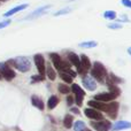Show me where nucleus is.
<instances>
[{
	"instance_id": "obj_1",
	"label": "nucleus",
	"mask_w": 131,
	"mask_h": 131,
	"mask_svg": "<svg viewBox=\"0 0 131 131\" xmlns=\"http://www.w3.org/2000/svg\"><path fill=\"white\" fill-rule=\"evenodd\" d=\"M50 58H51V60H52V62H53V66H54V68L57 70L70 75L72 78L77 76V72L76 71H72V70L70 69L69 60L62 59V58L60 57L59 54H57V53H52V54H50Z\"/></svg>"
},
{
	"instance_id": "obj_2",
	"label": "nucleus",
	"mask_w": 131,
	"mask_h": 131,
	"mask_svg": "<svg viewBox=\"0 0 131 131\" xmlns=\"http://www.w3.org/2000/svg\"><path fill=\"white\" fill-rule=\"evenodd\" d=\"M7 64L16 68L21 72H27L31 68V62L27 57H17L15 59H12L7 62Z\"/></svg>"
},
{
	"instance_id": "obj_3",
	"label": "nucleus",
	"mask_w": 131,
	"mask_h": 131,
	"mask_svg": "<svg viewBox=\"0 0 131 131\" xmlns=\"http://www.w3.org/2000/svg\"><path fill=\"white\" fill-rule=\"evenodd\" d=\"M91 75L94 79H97L100 83H104L105 78L107 77V70L101 62H94L93 67L91 68Z\"/></svg>"
},
{
	"instance_id": "obj_4",
	"label": "nucleus",
	"mask_w": 131,
	"mask_h": 131,
	"mask_svg": "<svg viewBox=\"0 0 131 131\" xmlns=\"http://www.w3.org/2000/svg\"><path fill=\"white\" fill-rule=\"evenodd\" d=\"M118 108H120V104L117 101L113 100V101H109V102H105V107L102 112H105L111 118H116L117 117Z\"/></svg>"
},
{
	"instance_id": "obj_5",
	"label": "nucleus",
	"mask_w": 131,
	"mask_h": 131,
	"mask_svg": "<svg viewBox=\"0 0 131 131\" xmlns=\"http://www.w3.org/2000/svg\"><path fill=\"white\" fill-rule=\"evenodd\" d=\"M0 76L4 77L6 81H12L15 78V71L7 63H0Z\"/></svg>"
},
{
	"instance_id": "obj_6",
	"label": "nucleus",
	"mask_w": 131,
	"mask_h": 131,
	"mask_svg": "<svg viewBox=\"0 0 131 131\" xmlns=\"http://www.w3.org/2000/svg\"><path fill=\"white\" fill-rule=\"evenodd\" d=\"M71 91L75 93V102L78 107H81L83 105V99L85 97V92L83 91V89L78 85V84H72L71 85Z\"/></svg>"
},
{
	"instance_id": "obj_7",
	"label": "nucleus",
	"mask_w": 131,
	"mask_h": 131,
	"mask_svg": "<svg viewBox=\"0 0 131 131\" xmlns=\"http://www.w3.org/2000/svg\"><path fill=\"white\" fill-rule=\"evenodd\" d=\"M68 60H69V62L71 64H74L75 67H76V69L78 70V72L81 75H85V71L83 70V68H82V64H81V59H79V57L76 54V53L74 52H69L68 53Z\"/></svg>"
},
{
	"instance_id": "obj_8",
	"label": "nucleus",
	"mask_w": 131,
	"mask_h": 131,
	"mask_svg": "<svg viewBox=\"0 0 131 131\" xmlns=\"http://www.w3.org/2000/svg\"><path fill=\"white\" fill-rule=\"evenodd\" d=\"M35 60V64L37 67V70H38L39 75H45V70H46V63H45V59L41 54H36L34 57Z\"/></svg>"
},
{
	"instance_id": "obj_9",
	"label": "nucleus",
	"mask_w": 131,
	"mask_h": 131,
	"mask_svg": "<svg viewBox=\"0 0 131 131\" xmlns=\"http://www.w3.org/2000/svg\"><path fill=\"white\" fill-rule=\"evenodd\" d=\"M116 97H118V95L113 92H102V93H99V94H95L94 100L100 101V102H109V101L115 100Z\"/></svg>"
},
{
	"instance_id": "obj_10",
	"label": "nucleus",
	"mask_w": 131,
	"mask_h": 131,
	"mask_svg": "<svg viewBox=\"0 0 131 131\" xmlns=\"http://www.w3.org/2000/svg\"><path fill=\"white\" fill-rule=\"evenodd\" d=\"M91 125L97 131H108L112 128V123L106 120H100V121H97V122L93 121V122H91Z\"/></svg>"
},
{
	"instance_id": "obj_11",
	"label": "nucleus",
	"mask_w": 131,
	"mask_h": 131,
	"mask_svg": "<svg viewBox=\"0 0 131 131\" xmlns=\"http://www.w3.org/2000/svg\"><path fill=\"white\" fill-rule=\"evenodd\" d=\"M50 8H51V5H45V6H43V7H39V8H37L36 10L32 12L31 14H29L24 20H34V18L39 17V16H41V15H45Z\"/></svg>"
},
{
	"instance_id": "obj_12",
	"label": "nucleus",
	"mask_w": 131,
	"mask_h": 131,
	"mask_svg": "<svg viewBox=\"0 0 131 131\" xmlns=\"http://www.w3.org/2000/svg\"><path fill=\"white\" fill-rule=\"evenodd\" d=\"M84 114H85L86 117L91 118V120H94V121H100V120H104V115H102L101 112L97 111V109H93V108H85L84 111Z\"/></svg>"
},
{
	"instance_id": "obj_13",
	"label": "nucleus",
	"mask_w": 131,
	"mask_h": 131,
	"mask_svg": "<svg viewBox=\"0 0 131 131\" xmlns=\"http://www.w3.org/2000/svg\"><path fill=\"white\" fill-rule=\"evenodd\" d=\"M82 82H83L84 86L88 89V91H94L95 89H97V86H98L95 79L93 78L92 76H89V75H85V76H83V78H82Z\"/></svg>"
},
{
	"instance_id": "obj_14",
	"label": "nucleus",
	"mask_w": 131,
	"mask_h": 131,
	"mask_svg": "<svg viewBox=\"0 0 131 131\" xmlns=\"http://www.w3.org/2000/svg\"><path fill=\"white\" fill-rule=\"evenodd\" d=\"M112 129H113V131H122L131 129V122H129V121H117L114 125H112Z\"/></svg>"
},
{
	"instance_id": "obj_15",
	"label": "nucleus",
	"mask_w": 131,
	"mask_h": 131,
	"mask_svg": "<svg viewBox=\"0 0 131 131\" xmlns=\"http://www.w3.org/2000/svg\"><path fill=\"white\" fill-rule=\"evenodd\" d=\"M79 59H81V64H82V68H83L84 71H88V70H90L91 68H92V63H91L90 59H89L86 55L82 54L81 57H79Z\"/></svg>"
},
{
	"instance_id": "obj_16",
	"label": "nucleus",
	"mask_w": 131,
	"mask_h": 131,
	"mask_svg": "<svg viewBox=\"0 0 131 131\" xmlns=\"http://www.w3.org/2000/svg\"><path fill=\"white\" fill-rule=\"evenodd\" d=\"M28 6H29L28 4H23V5H20V6H16V7H14V8H12L10 10L6 12V13L4 14V16H5V17H8V16H12V15H14V14L18 13V12L23 10V9L28 8Z\"/></svg>"
},
{
	"instance_id": "obj_17",
	"label": "nucleus",
	"mask_w": 131,
	"mask_h": 131,
	"mask_svg": "<svg viewBox=\"0 0 131 131\" xmlns=\"http://www.w3.org/2000/svg\"><path fill=\"white\" fill-rule=\"evenodd\" d=\"M88 104H89V106L93 109H97V111H99V112L104 111L105 102H100V101H97V100H90Z\"/></svg>"
},
{
	"instance_id": "obj_18",
	"label": "nucleus",
	"mask_w": 131,
	"mask_h": 131,
	"mask_svg": "<svg viewBox=\"0 0 131 131\" xmlns=\"http://www.w3.org/2000/svg\"><path fill=\"white\" fill-rule=\"evenodd\" d=\"M31 104H32V106L37 107V108L40 109V111H43V109H44L43 100H41L39 97H37V95H32V97H31Z\"/></svg>"
},
{
	"instance_id": "obj_19",
	"label": "nucleus",
	"mask_w": 131,
	"mask_h": 131,
	"mask_svg": "<svg viewBox=\"0 0 131 131\" xmlns=\"http://www.w3.org/2000/svg\"><path fill=\"white\" fill-rule=\"evenodd\" d=\"M58 104H59V98H58L57 95H51V97L48 98V100H47V107L50 109L55 108V107L58 106Z\"/></svg>"
},
{
	"instance_id": "obj_20",
	"label": "nucleus",
	"mask_w": 131,
	"mask_h": 131,
	"mask_svg": "<svg viewBox=\"0 0 131 131\" xmlns=\"http://www.w3.org/2000/svg\"><path fill=\"white\" fill-rule=\"evenodd\" d=\"M72 124H74V117H72L71 115H66L64 118H63V125L66 129H70V128L72 127Z\"/></svg>"
},
{
	"instance_id": "obj_21",
	"label": "nucleus",
	"mask_w": 131,
	"mask_h": 131,
	"mask_svg": "<svg viewBox=\"0 0 131 131\" xmlns=\"http://www.w3.org/2000/svg\"><path fill=\"white\" fill-rule=\"evenodd\" d=\"M98 43L94 40H89V41H83V43L79 44V47H83V48H93V47H97Z\"/></svg>"
},
{
	"instance_id": "obj_22",
	"label": "nucleus",
	"mask_w": 131,
	"mask_h": 131,
	"mask_svg": "<svg viewBox=\"0 0 131 131\" xmlns=\"http://www.w3.org/2000/svg\"><path fill=\"white\" fill-rule=\"evenodd\" d=\"M45 74L47 75L48 79H51V81H54V79L57 78V74H55L54 69H53V68L51 67V66H48V67L46 68V70H45Z\"/></svg>"
},
{
	"instance_id": "obj_23",
	"label": "nucleus",
	"mask_w": 131,
	"mask_h": 131,
	"mask_svg": "<svg viewBox=\"0 0 131 131\" xmlns=\"http://www.w3.org/2000/svg\"><path fill=\"white\" fill-rule=\"evenodd\" d=\"M86 125L83 121H76L74 124V130L75 131H85Z\"/></svg>"
},
{
	"instance_id": "obj_24",
	"label": "nucleus",
	"mask_w": 131,
	"mask_h": 131,
	"mask_svg": "<svg viewBox=\"0 0 131 131\" xmlns=\"http://www.w3.org/2000/svg\"><path fill=\"white\" fill-rule=\"evenodd\" d=\"M104 17L106 20H115L116 18V13L114 10H106L104 13Z\"/></svg>"
},
{
	"instance_id": "obj_25",
	"label": "nucleus",
	"mask_w": 131,
	"mask_h": 131,
	"mask_svg": "<svg viewBox=\"0 0 131 131\" xmlns=\"http://www.w3.org/2000/svg\"><path fill=\"white\" fill-rule=\"evenodd\" d=\"M58 89H59L60 93H62V94H69V92H70L69 86L66 85V84H59Z\"/></svg>"
},
{
	"instance_id": "obj_26",
	"label": "nucleus",
	"mask_w": 131,
	"mask_h": 131,
	"mask_svg": "<svg viewBox=\"0 0 131 131\" xmlns=\"http://www.w3.org/2000/svg\"><path fill=\"white\" fill-rule=\"evenodd\" d=\"M60 76H61V78L63 79L67 84H72V79H74V78H72L71 76H69L68 74H66V72H61V74H60Z\"/></svg>"
},
{
	"instance_id": "obj_27",
	"label": "nucleus",
	"mask_w": 131,
	"mask_h": 131,
	"mask_svg": "<svg viewBox=\"0 0 131 131\" xmlns=\"http://www.w3.org/2000/svg\"><path fill=\"white\" fill-rule=\"evenodd\" d=\"M71 12V9L70 8H64V9H61V10H58L57 13L54 14L55 16H60V15H64V14H68Z\"/></svg>"
},
{
	"instance_id": "obj_28",
	"label": "nucleus",
	"mask_w": 131,
	"mask_h": 131,
	"mask_svg": "<svg viewBox=\"0 0 131 131\" xmlns=\"http://www.w3.org/2000/svg\"><path fill=\"white\" fill-rule=\"evenodd\" d=\"M108 28L109 29H113V30H117V29H121L122 28V24H120V23H111V24H108Z\"/></svg>"
},
{
	"instance_id": "obj_29",
	"label": "nucleus",
	"mask_w": 131,
	"mask_h": 131,
	"mask_svg": "<svg viewBox=\"0 0 131 131\" xmlns=\"http://www.w3.org/2000/svg\"><path fill=\"white\" fill-rule=\"evenodd\" d=\"M12 23L10 20H6V21H2V22H0V29H4V28H6L7 25H9Z\"/></svg>"
},
{
	"instance_id": "obj_30",
	"label": "nucleus",
	"mask_w": 131,
	"mask_h": 131,
	"mask_svg": "<svg viewBox=\"0 0 131 131\" xmlns=\"http://www.w3.org/2000/svg\"><path fill=\"white\" fill-rule=\"evenodd\" d=\"M43 79H44V76H43V75L31 77V82H32V83H35V82H38V81H43Z\"/></svg>"
},
{
	"instance_id": "obj_31",
	"label": "nucleus",
	"mask_w": 131,
	"mask_h": 131,
	"mask_svg": "<svg viewBox=\"0 0 131 131\" xmlns=\"http://www.w3.org/2000/svg\"><path fill=\"white\" fill-rule=\"evenodd\" d=\"M121 4H122L124 7L131 8V0H121Z\"/></svg>"
},
{
	"instance_id": "obj_32",
	"label": "nucleus",
	"mask_w": 131,
	"mask_h": 131,
	"mask_svg": "<svg viewBox=\"0 0 131 131\" xmlns=\"http://www.w3.org/2000/svg\"><path fill=\"white\" fill-rule=\"evenodd\" d=\"M67 104H68V106H71V105L74 104V98H72L71 95H68L67 97Z\"/></svg>"
},
{
	"instance_id": "obj_33",
	"label": "nucleus",
	"mask_w": 131,
	"mask_h": 131,
	"mask_svg": "<svg viewBox=\"0 0 131 131\" xmlns=\"http://www.w3.org/2000/svg\"><path fill=\"white\" fill-rule=\"evenodd\" d=\"M118 21H125V22H130V20H128V17H127V16H124V15H122L121 20H118Z\"/></svg>"
},
{
	"instance_id": "obj_34",
	"label": "nucleus",
	"mask_w": 131,
	"mask_h": 131,
	"mask_svg": "<svg viewBox=\"0 0 131 131\" xmlns=\"http://www.w3.org/2000/svg\"><path fill=\"white\" fill-rule=\"evenodd\" d=\"M71 112H72V113H74V114H78V113H79L78 108H74V107H72V108H71Z\"/></svg>"
},
{
	"instance_id": "obj_35",
	"label": "nucleus",
	"mask_w": 131,
	"mask_h": 131,
	"mask_svg": "<svg viewBox=\"0 0 131 131\" xmlns=\"http://www.w3.org/2000/svg\"><path fill=\"white\" fill-rule=\"evenodd\" d=\"M128 53H129V54L131 55V47H129V48H128Z\"/></svg>"
},
{
	"instance_id": "obj_36",
	"label": "nucleus",
	"mask_w": 131,
	"mask_h": 131,
	"mask_svg": "<svg viewBox=\"0 0 131 131\" xmlns=\"http://www.w3.org/2000/svg\"><path fill=\"white\" fill-rule=\"evenodd\" d=\"M85 131H92V130H90V129H85Z\"/></svg>"
},
{
	"instance_id": "obj_37",
	"label": "nucleus",
	"mask_w": 131,
	"mask_h": 131,
	"mask_svg": "<svg viewBox=\"0 0 131 131\" xmlns=\"http://www.w3.org/2000/svg\"><path fill=\"white\" fill-rule=\"evenodd\" d=\"M0 1H2V0H0Z\"/></svg>"
},
{
	"instance_id": "obj_38",
	"label": "nucleus",
	"mask_w": 131,
	"mask_h": 131,
	"mask_svg": "<svg viewBox=\"0 0 131 131\" xmlns=\"http://www.w3.org/2000/svg\"><path fill=\"white\" fill-rule=\"evenodd\" d=\"M0 78H1V76H0Z\"/></svg>"
}]
</instances>
